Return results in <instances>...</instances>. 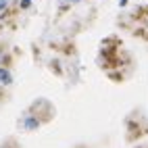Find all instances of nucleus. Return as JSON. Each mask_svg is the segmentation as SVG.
Masks as SVG:
<instances>
[{"label":"nucleus","instance_id":"nucleus-1","mask_svg":"<svg viewBox=\"0 0 148 148\" xmlns=\"http://www.w3.org/2000/svg\"><path fill=\"white\" fill-rule=\"evenodd\" d=\"M0 84H4V86L11 84V73L8 71H2V69H0Z\"/></svg>","mask_w":148,"mask_h":148},{"label":"nucleus","instance_id":"nucleus-2","mask_svg":"<svg viewBox=\"0 0 148 148\" xmlns=\"http://www.w3.org/2000/svg\"><path fill=\"white\" fill-rule=\"evenodd\" d=\"M25 127L27 130H34V127H38V121L36 119H25Z\"/></svg>","mask_w":148,"mask_h":148},{"label":"nucleus","instance_id":"nucleus-3","mask_svg":"<svg viewBox=\"0 0 148 148\" xmlns=\"http://www.w3.org/2000/svg\"><path fill=\"white\" fill-rule=\"evenodd\" d=\"M8 2H11V0H0V11H2V8H4Z\"/></svg>","mask_w":148,"mask_h":148},{"label":"nucleus","instance_id":"nucleus-4","mask_svg":"<svg viewBox=\"0 0 148 148\" xmlns=\"http://www.w3.org/2000/svg\"><path fill=\"white\" fill-rule=\"evenodd\" d=\"M29 2H32V0H21V6H23V8H27V6H29Z\"/></svg>","mask_w":148,"mask_h":148}]
</instances>
